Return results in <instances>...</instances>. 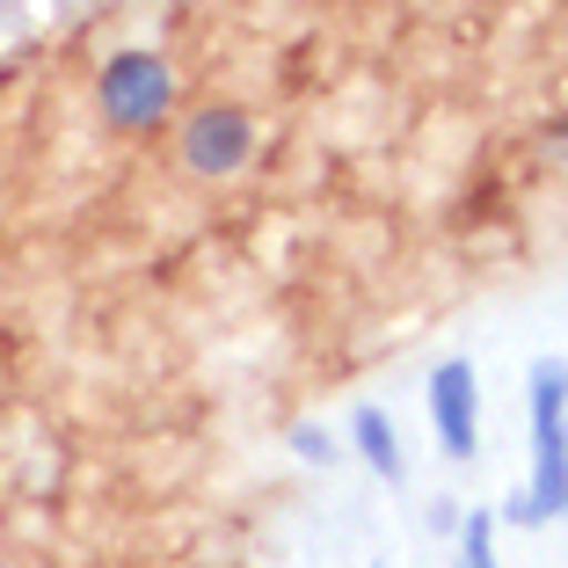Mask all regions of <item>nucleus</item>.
<instances>
[{
	"mask_svg": "<svg viewBox=\"0 0 568 568\" xmlns=\"http://www.w3.org/2000/svg\"><path fill=\"white\" fill-rule=\"evenodd\" d=\"M430 423H437L452 459H474L481 452V379H474L467 357H445L430 372Z\"/></svg>",
	"mask_w": 568,
	"mask_h": 568,
	"instance_id": "nucleus-3",
	"label": "nucleus"
},
{
	"mask_svg": "<svg viewBox=\"0 0 568 568\" xmlns=\"http://www.w3.org/2000/svg\"><path fill=\"white\" fill-rule=\"evenodd\" d=\"M292 452H300V459H314V467H328V459H335V437L321 430V423H300V430H292Z\"/></svg>",
	"mask_w": 568,
	"mask_h": 568,
	"instance_id": "nucleus-7",
	"label": "nucleus"
},
{
	"mask_svg": "<svg viewBox=\"0 0 568 568\" xmlns=\"http://www.w3.org/2000/svg\"><path fill=\"white\" fill-rule=\"evenodd\" d=\"M248 153H255V124H248V110H234V102L197 110L190 132H183V161L197 168V175H212V183H219V175H241Z\"/></svg>",
	"mask_w": 568,
	"mask_h": 568,
	"instance_id": "nucleus-4",
	"label": "nucleus"
},
{
	"mask_svg": "<svg viewBox=\"0 0 568 568\" xmlns=\"http://www.w3.org/2000/svg\"><path fill=\"white\" fill-rule=\"evenodd\" d=\"M561 518H568V503H561Z\"/></svg>",
	"mask_w": 568,
	"mask_h": 568,
	"instance_id": "nucleus-9",
	"label": "nucleus"
},
{
	"mask_svg": "<svg viewBox=\"0 0 568 568\" xmlns=\"http://www.w3.org/2000/svg\"><path fill=\"white\" fill-rule=\"evenodd\" d=\"M95 95H102V118L118 124V132H153L175 110V73H168L161 51H118L102 67Z\"/></svg>",
	"mask_w": 568,
	"mask_h": 568,
	"instance_id": "nucleus-2",
	"label": "nucleus"
},
{
	"mask_svg": "<svg viewBox=\"0 0 568 568\" xmlns=\"http://www.w3.org/2000/svg\"><path fill=\"white\" fill-rule=\"evenodd\" d=\"M452 568H496V510H467L459 518V554Z\"/></svg>",
	"mask_w": 568,
	"mask_h": 568,
	"instance_id": "nucleus-6",
	"label": "nucleus"
},
{
	"mask_svg": "<svg viewBox=\"0 0 568 568\" xmlns=\"http://www.w3.org/2000/svg\"><path fill=\"white\" fill-rule=\"evenodd\" d=\"M372 568H386V561H372Z\"/></svg>",
	"mask_w": 568,
	"mask_h": 568,
	"instance_id": "nucleus-10",
	"label": "nucleus"
},
{
	"mask_svg": "<svg viewBox=\"0 0 568 568\" xmlns=\"http://www.w3.org/2000/svg\"><path fill=\"white\" fill-rule=\"evenodd\" d=\"M351 445H357V459H365L379 481H402L408 474V459H402V437H394V423H386V408H357L351 416Z\"/></svg>",
	"mask_w": 568,
	"mask_h": 568,
	"instance_id": "nucleus-5",
	"label": "nucleus"
},
{
	"mask_svg": "<svg viewBox=\"0 0 568 568\" xmlns=\"http://www.w3.org/2000/svg\"><path fill=\"white\" fill-rule=\"evenodd\" d=\"M525 408H532V488H525L503 518L510 525H547V518H561V503H568V365L561 357H539L532 365Z\"/></svg>",
	"mask_w": 568,
	"mask_h": 568,
	"instance_id": "nucleus-1",
	"label": "nucleus"
},
{
	"mask_svg": "<svg viewBox=\"0 0 568 568\" xmlns=\"http://www.w3.org/2000/svg\"><path fill=\"white\" fill-rule=\"evenodd\" d=\"M561 153H568V132H561Z\"/></svg>",
	"mask_w": 568,
	"mask_h": 568,
	"instance_id": "nucleus-8",
	"label": "nucleus"
}]
</instances>
